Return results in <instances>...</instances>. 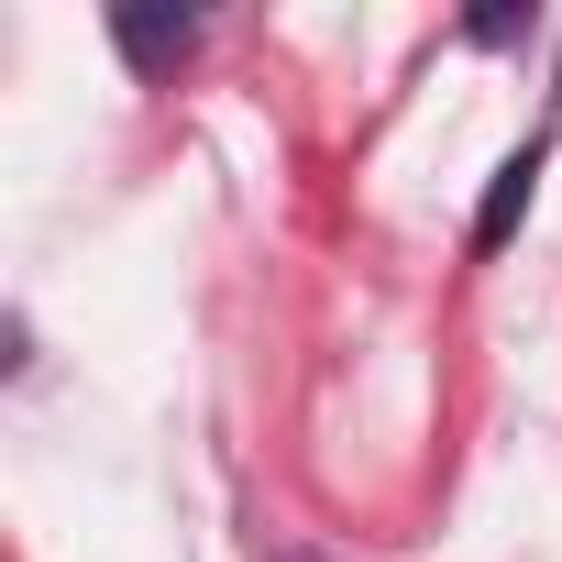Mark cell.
Segmentation results:
<instances>
[{
	"instance_id": "obj_4",
	"label": "cell",
	"mask_w": 562,
	"mask_h": 562,
	"mask_svg": "<svg viewBox=\"0 0 562 562\" xmlns=\"http://www.w3.org/2000/svg\"><path fill=\"white\" fill-rule=\"evenodd\" d=\"M299 562H310V551H299Z\"/></svg>"
},
{
	"instance_id": "obj_3",
	"label": "cell",
	"mask_w": 562,
	"mask_h": 562,
	"mask_svg": "<svg viewBox=\"0 0 562 562\" xmlns=\"http://www.w3.org/2000/svg\"><path fill=\"white\" fill-rule=\"evenodd\" d=\"M463 34H474V45H518V34H529V12H474Z\"/></svg>"
},
{
	"instance_id": "obj_2",
	"label": "cell",
	"mask_w": 562,
	"mask_h": 562,
	"mask_svg": "<svg viewBox=\"0 0 562 562\" xmlns=\"http://www.w3.org/2000/svg\"><path fill=\"white\" fill-rule=\"evenodd\" d=\"M529 188H540V144H518V155L496 166V188H485V210H474V254H496V243L518 232V210H529Z\"/></svg>"
},
{
	"instance_id": "obj_1",
	"label": "cell",
	"mask_w": 562,
	"mask_h": 562,
	"mask_svg": "<svg viewBox=\"0 0 562 562\" xmlns=\"http://www.w3.org/2000/svg\"><path fill=\"white\" fill-rule=\"evenodd\" d=\"M111 45H122L144 78H166V67L199 45V12H122V23H111Z\"/></svg>"
}]
</instances>
